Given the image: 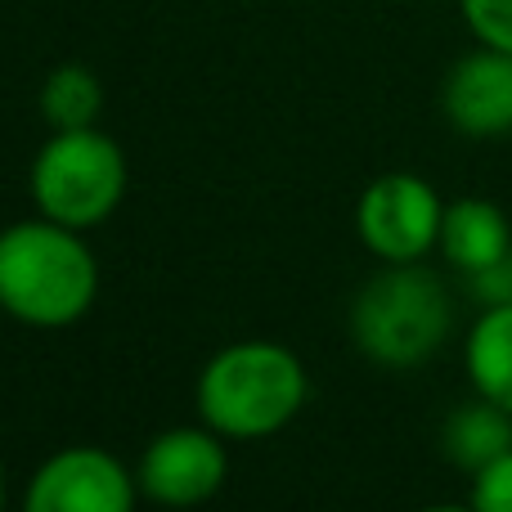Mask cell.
Listing matches in <instances>:
<instances>
[{
  "label": "cell",
  "instance_id": "cell-1",
  "mask_svg": "<svg viewBox=\"0 0 512 512\" xmlns=\"http://www.w3.org/2000/svg\"><path fill=\"white\" fill-rule=\"evenodd\" d=\"M99 292V265L77 230L18 221L0 230V310L36 328L77 324Z\"/></svg>",
  "mask_w": 512,
  "mask_h": 512
},
{
  "label": "cell",
  "instance_id": "cell-2",
  "mask_svg": "<svg viewBox=\"0 0 512 512\" xmlns=\"http://www.w3.org/2000/svg\"><path fill=\"white\" fill-rule=\"evenodd\" d=\"M306 400V369L279 342L225 346L198 378V414L212 432L256 441L297 418Z\"/></svg>",
  "mask_w": 512,
  "mask_h": 512
},
{
  "label": "cell",
  "instance_id": "cell-3",
  "mask_svg": "<svg viewBox=\"0 0 512 512\" xmlns=\"http://www.w3.org/2000/svg\"><path fill=\"white\" fill-rule=\"evenodd\" d=\"M450 333V292L418 261H387L351 306V337L387 369L423 364Z\"/></svg>",
  "mask_w": 512,
  "mask_h": 512
},
{
  "label": "cell",
  "instance_id": "cell-4",
  "mask_svg": "<svg viewBox=\"0 0 512 512\" xmlns=\"http://www.w3.org/2000/svg\"><path fill=\"white\" fill-rule=\"evenodd\" d=\"M126 194V158L117 140H108L95 126L77 131H54L50 144L32 162V198L41 216L68 225V230H90L108 221L113 207Z\"/></svg>",
  "mask_w": 512,
  "mask_h": 512
},
{
  "label": "cell",
  "instance_id": "cell-5",
  "mask_svg": "<svg viewBox=\"0 0 512 512\" xmlns=\"http://www.w3.org/2000/svg\"><path fill=\"white\" fill-rule=\"evenodd\" d=\"M441 216L445 207L427 180L391 171L364 189L355 225L364 248L382 261H423L441 243Z\"/></svg>",
  "mask_w": 512,
  "mask_h": 512
},
{
  "label": "cell",
  "instance_id": "cell-6",
  "mask_svg": "<svg viewBox=\"0 0 512 512\" xmlns=\"http://www.w3.org/2000/svg\"><path fill=\"white\" fill-rule=\"evenodd\" d=\"M216 436L221 432L212 427H176V432L153 436L140 459V490L167 508H194L212 499L230 472V459Z\"/></svg>",
  "mask_w": 512,
  "mask_h": 512
},
{
  "label": "cell",
  "instance_id": "cell-7",
  "mask_svg": "<svg viewBox=\"0 0 512 512\" xmlns=\"http://www.w3.org/2000/svg\"><path fill=\"white\" fill-rule=\"evenodd\" d=\"M135 481L104 450H63L32 477L27 508L32 512H126Z\"/></svg>",
  "mask_w": 512,
  "mask_h": 512
},
{
  "label": "cell",
  "instance_id": "cell-8",
  "mask_svg": "<svg viewBox=\"0 0 512 512\" xmlns=\"http://www.w3.org/2000/svg\"><path fill=\"white\" fill-rule=\"evenodd\" d=\"M445 117L463 135H508L512 131V54L486 50L468 54L450 68L441 90Z\"/></svg>",
  "mask_w": 512,
  "mask_h": 512
},
{
  "label": "cell",
  "instance_id": "cell-9",
  "mask_svg": "<svg viewBox=\"0 0 512 512\" xmlns=\"http://www.w3.org/2000/svg\"><path fill=\"white\" fill-rule=\"evenodd\" d=\"M441 252L463 274L495 270L504 256H512L508 216L486 198H459L441 216Z\"/></svg>",
  "mask_w": 512,
  "mask_h": 512
},
{
  "label": "cell",
  "instance_id": "cell-10",
  "mask_svg": "<svg viewBox=\"0 0 512 512\" xmlns=\"http://www.w3.org/2000/svg\"><path fill=\"white\" fill-rule=\"evenodd\" d=\"M441 450L454 468L472 472L477 477L481 468H490L495 459H504L512 450V414L495 400H472V405L454 409L445 418V432H441Z\"/></svg>",
  "mask_w": 512,
  "mask_h": 512
},
{
  "label": "cell",
  "instance_id": "cell-11",
  "mask_svg": "<svg viewBox=\"0 0 512 512\" xmlns=\"http://www.w3.org/2000/svg\"><path fill=\"white\" fill-rule=\"evenodd\" d=\"M468 378L477 396L512 414V301H495L468 333Z\"/></svg>",
  "mask_w": 512,
  "mask_h": 512
},
{
  "label": "cell",
  "instance_id": "cell-12",
  "mask_svg": "<svg viewBox=\"0 0 512 512\" xmlns=\"http://www.w3.org/2000/svg\"><path fill=\"white\" fill-rule=\"evenodd\" d=\"M99 108H104V86L90 68L81 63H63L45 77L41 86V113L54 131H77V126H95Z\"/></svg>",
  "mask_w": 512,
  "mask_h": 512
},
{
  "label": "cell",
  "instance_id": "cell-13",
  "mask_svg": "<svg viewBox=\"0 0 512 512\" xmlns=\"http://www.w3.org/2000/svg\"><path fill=\"white\" fill-rule=\"evenodd\" d=\"M459 5L481 45L512 54V0H459Z\"/></svg>",
  "mask_w": 512,
  "mask_h": 512
},
{
  "label": "cell",
  "instance_id": "cell-14",
  "mask_svg": "<svg viewBox=\"0 0 512 512\" xmlns=\"http://www.w3.org/2000/svg\"><path fill=\"white\" fill-rule=\"evenodd\" d=\"M472 508H481V512H512V450L472 477Z\"/></svg>",
  "mask_w": 512,
  "mask_h": 512
},
{
  "label": "cell",
  "instance_id": "cell-15",
  "mask_svg": "<svg viewBox=\"0 0 512 512\" xmlns=\"http://www.w3.org/2000/svg\"><path fill=\"white\" fill-rule=\"evenodd\" d=\"M0 508H5V472H0Z\"/></svg>",
  "mask_w": 512,
  "mask_h": 512
}]
</instances>
